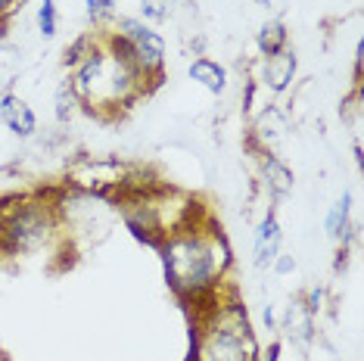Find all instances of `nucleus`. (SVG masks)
<instances>
[{
  "mask_svg": "<svg viewBox=\"0 0 364 361\" xmlns=\"http://www.w3.org/2000/svg\"><path fill=\"white\" fill-rule=\"evenodd\" d=\"M156 249L162 256L165 281L181 302L203 308L225 293L234 252L215 221H190V225L171 231Z\"/></svg>",
  "mask_w": 364,
  "mask_h": 361,
  "instance_id": "nucleus-1",
  "label": "nucleus"
},
{
  "mask_svg": "<svg viewBox=\"0 0 364 361\" xmlns=\"http://www.w3.org/2000/svg\"><path fill=\"white\" fill-rule=\"evenodd\" d=\"M69 87L85 112L112 119L128 112L153 85L144 75H137L125 60H119L115 53L106 50L103 35H100V47L85 63H78L72 69Z\"/></svg>",
  "mask_w": 364,
  "mask_h": 361,
  "instance_id": "nucleus-2",
  "label": "nucleus"
},
{
  "mask_svg": "<svg viewBox=\"0 0 364 361\" xmlns=\"http://www.w3.org/2000/svg\"><path fill=\"white\" fill-rule=\"evenodd\" d=\"M259 355L262 346L255 340L252 321L234 293H221L209 306L196 308L190 361H259Z\"/></svg>",
  "mask_w": 364,
  "mask_h": 361,
  "instance_id": "nucleus-3",
  "label": "nucleus"
},
{
  "mask_svg": "<svg viewBox=\"0 0 364 361\" xmlns=\"http://www.w3.org/2000/svg\"><path fill=\"white\" fill-rule=\"evenodd\" d=\"M63 231L60 203L44 193H13L6 196L4 240L0 256H31L47 249Z\"/></svg>",
  "mask_w": 364,
  "mask_h": 361,
  "instance_id": "nucleus-4",
  "label": "nucleus"
},
{
  "mask_svg": "<svg viewBox=\"0 0 364 361\" xmlns=\"http://www.w3.org/2000/svg\"><path fill=\"white\" fill-rule=\"evenodd\" d=\"M103 47L125 60L137 75L150 85H159L165 72V38L140 16H112L103 31Z\"/></svg>",
  "mask_w": 364,
  "mask_h": 361,
  "instance_id": "nucleus-5",
  "label": "nucleus"
},
{
  "mask_svg": "<svg viewBox=\"0 0 364 361\" xmlns=\"http://www.w3.org/2000/svg\"><path fill=\"white\" fill-rule=\"evenodd\" d=\"M280 246H284V227H280L277 212L268 209L259 225H255V234H252V265L271 268V262L277 259Z\"/></svg>",
  "mask_w": 364,
  "mask_h": 361,
  "instance_id": "nucleus-6",
  "label": "nucleus"
},
{
  "mask_svg": "<svg viewBox=\"0 0 364 361\" xmlns=\"http://www.w3.org/2000/svg\"><path fill=\"white\" fill-rule=\"evenodd\" d=\"M296 72H299V56H296L293 47L280 50L274 56H264L262 60V75H259V85L271 94H287L296 81Z\"/></svg>",
  "mask_w": 364,
  "mask_h": 361,
  "instance_id": "nucleus-7",
  "label": "nucleus"
},
{
  "mask_svg": "<svg viewBox=\"0 0 364 361\" xmlns=\"http://www.w3.org/2000/svg\"><path fill=\"white\" fill-rule=\"evenodd\" d=\"M0 122L10 131L16 141H31L38 134V116L35 109L22 100L19 94H4L0 97Z\"/></svg>",
  "mask_w": 364,
  "mask_h": 361,
  "instance_id": "nucleus-8",
  "label": "nucleus"
},
{
  "mask_svg": "<svg viewBox=\"0 0 364 361\" xmlns=\"http://www.w3.org/2000/svg\"><path fill=\"white\" fill-rule=\"evenodd\" d=\"M259 178L264 184V190H268L271 196H287L289 190H293V168L287 166L284 159H280L277 153L271 150H262L259 153Z\"/></svg>",
  "mask_w": 364,
  "mask_h": 361,
  "instance_id": "nucleus-9",
  "label": "nucleus"
},
{
  "mask_svg": "<svg viewBox=\"0 0 364 361\" xmlns=\"http://www.w3.org/2000/svg\"><path fill=\"white\" fill-rule=\"evenodd\" d=\"M187 78L193 81V85H200L203 90H209V94L221 97L228 90V65H221L218 60H212V56H196V60H190V65H187Z\"/></svg>",
  "mask_w": 364,
  "mask_h": 361,
  "instance_id": "nucleus-10",
  "label": "nucleus"
},
{
  "mask_svg": "<svg viewBox=\"0 0 364 361\" xmlns=\"http://www.w3.org/2000/svg\"><path fill=\"white\" fill-rule=\"evenodd\" d=\"M324 231L330 240H339L346 246V240H349V234H352V193H343L333 206L327 209Z\"/></svg>",
  "mask_w": 364,
  "mask_h": 361,
  "instance_id": "nucleus-11",
  "label": "nucleus"
},
{
  "mask_svg": "<svg viewBox=\"0 0 364 361\" xmlns=\"http://www.w3.org/2000/svg\"><path fill=\"white\" fill-rule=\"evenodd\" d=\"M287 47H289V31H287L284 19H268L259 31H255V50H259L262 60L287 50Z\"/></svg>",
  "mask_w": 364,
  "mask_h": 361,
  "instance_id": "nucleus-12",
  "label": "nucleus"
},
{
  "mask_svg": "<svg viewBox=\"0 0 364 361\" xmlns=\"http://www.w3.org/2000/svg\"><path fill=\"white\" fill-rule=\"evenodd\" d=\"M100 47V31H94V35H81V38H75L69 47H65V65L69 69H75L78 63H85L90 53Z\"/></svg>",
  "mask_w": 364,
  "mask_h": 361,
  "instance_id": "nucleus-13",
  "label": "nucleus"
},
{
  "mask_svg": "<svg viewBox=\"0 0 364 361\" xmlns=\"http://www.w3.org/2000/svg\"><path fill=\"white\" fill-rule=\"evenodd\" d=\"M178 0H140V19L150 22V26H159V22H168L175 16Z\"/></svg>",
  "mask_w": 364,
  "mask_h": 361,
  "instance_id": "nucleus-14",
  "label": "nucleus"
},
{
  "mask_svg": "<svg viewBox=\"0 0 364 361\" xmlns=\"http://www.w3.org/2000/svg\"><path fill=\"white\" fill-rule=\"evenodd\" d=\"M38 31L44 41H53L56 31H60V6H56V0H41L38 6Z\"/></svg>",
  "mask_w": 364,
  "mask_h": 361,
  "instance_id": "nucleus-15",
  "label": "nucleus"
},
{
  "mask_svg": "<svg viewBox=\"0 0 364 361\" xmlns=\"http://www.w3.org/2000/svg\"><path fill=\"white\" fill-rule=\"evenodd\" d=\"M311 321L314 318L305 311L302 302H296V306H289V311H287V333L296 336V340H309L311 336Z\"/></svg>",
  "mask_w": 364,
  "mask_h": 361,
  "instance_id": "nucleus-16",
  "label": "nucleus"
},
{
  "mask_svg": "<svg viewBox=\"0 0 364 361\" xmlns=\"http://www.w3.org/2000/svg\"><path fill=\"white\" fill-rule=\"evenodd\" d=\"M75 112H78V100H75V94H72L69 81H63L60 90H56V122L69 125V122L75 119Z\"/></svg>",
  "mask_w": 364,
  "mask_h": 361,
  "instance_id": "nucleus-17",
  "label": "nucleus"
},
{
  "mask_svg": "<svg viewBox=\"0 0 364 361\" xmlns=\"http://www.w3.org/2000/svg\"><path fill=\"white\" fill-rule=\"evenodd\" d=\"M115 6H119V0H85V10H87V19L94 22V26H109L112 16H115Z\"/></svg>",
  "mask_w": 364,
  "mask_h": 361,
  "instance_id": "nucleus-18",
  "label": "nucleus"
},
{
  "mask_svg": "<svg viewBox=\"0 0 364 361\" xmlns=\"http://www.w3.org/2000/svg\"><path fill=\"white\" fill-rule=\"evenodd\" d=\"M302 306H305V311H309L311 318L318 315V311L324 308V286H311V290H309V299H305Z\"/></svg>",
  "mask_w": 364,
  "mask_h": 361,
  "instance_id": "nucleus-19",
  "label": "nucleus"
},
{
  "mask_svg": "<svg viewBox=\"0 0 364 361\" xmlns=\"http://www.w3.org/2000/svg\"><path fill=\"white\" fill-rule=\"evenodd\" d=\"M271 268H274V274H293V271H296V259L287 256V252H277V259L271 262Z\"/></svg>",
  "mask_w": 364,
  "mask_h": 361,
  "instance_id": "nucleus-20",
  "label": "nucleus"
},
{
  "mask_svg": "<svg viewBox=\"0 0 364 361\" xmlns=\"http://www.w3.org/2000/svg\"><path fill=\"white\" fill-rule=\"evenodd\" d=\"M259 361H280V343H268V349H262V355Z\"/></svg>",
  "mask_w": 364,
  "mask_h": 361,
  "instance_id": "nucleus-21",
  "label": "nucleus"
},
{
  "mask_svg": "<svg viewBox=\"0 0 364 361\" xmlns=\"http://www.w3.org/2000/svg\"><path fill=\"white\" fill-rule=\"evenodd\" d=\"M16 6H19V0H0V22L10 19V16L16 13Z\"/></svg>",
  "mask_w": 364,
  "mask_h": 361,
  "instance_id": "nucleus-22",
  "label": "nucleus"
},
{
  "mask_svg": "<svg viewBox=\"0 0 364 361\" xmlns=\"http://www.w3.org/2000/svg\"><path fill=\"white\" fill-rule=\"evenodd\" d=\"M262 318H264V327H268V330H274V321H277V318H274V308H271V306H264Z\"/></svg>",
  "mask_w": 364,
  "mask_h": 361,
  "instance_id": "nucleus-23",
  "label": "nucleus"
},
{
  "mask_svg": "<svg viewBox=\"0 0 364 361\" xmlns=\"http://www.w3.org/2000/svg\"><path fill=\"white\" fill-rule=\"evenodd\" d=\"M4 218H6V196H0V240H4Z\"/></svg>",
  "mask_w": 364,
  "mask_h": 361,
  "instance_id": "nucleus-24",
  "label": "nucleus"
},
{
  "mask_svg": "<svg viewBox=\"0 0 364 361\" xmlns=\"http://www.w3.org/2000/svg\"><path fill=\"white\" fill-rule=\"evenodd\" d=\"M252 4H259V6H271V0H252Z\"/></svg>",
  "mask_w": 364,
  "mask_h": 361,
  "instance_id": "nucleus-25",
  "label": "nucleus"
},
{
  "mask_svg": "<svg viewBox=\"0 0 364 361\" xmlns=\"http://www.w3.org/2000/svg\"><path fill=\"white\" fill-rule=\"evenodd\" d=\"M0 361H10V358H6V355H4V352H0Z\"/></svg>",
  "mask_w": 364,
  "mask_h": 361,
  "instance_id": "nucleus-26",
  "label": "nucleus"
}]
</instances>
